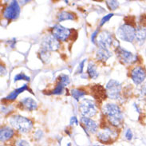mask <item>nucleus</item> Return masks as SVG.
<instances>
[{
    "label": "nucleus",
    "instance_id": "1",
    "mask_svg": "<svg viewBox=\"0 0 146 146\" xmlns=\"http://www.w3.org/2000/svg\"><path fill=\"white\" fill-rule=\"evenodd\" d=\"M102 112L113 126L118 127L123 121V113L120 107L114 103H108L102 108Z\"/></svg>",
    "mask_w": 146,
    "mask_h": 146
},
{
    "label": "nucleus",
    "instance_id": "2",
    "mask_svg": "<svg viewBox=\"0 0 146 146\" xmlns=\"http://www.w3.org/2000/svg\"><path fill=\"white\" fill-rule=\"evenodd\" d=\"M9 122L13 128L21 133H27L33 127V122L31 119L20 115H14L10 117Z\"/></svg>",
    "mask_w": 146,
    "mask_h": 146
},
{
    "label": "nucleus",
    "instance_id": "3",
    "mask_svg": "<svg viewBox=\"0 0 146 146\" xmlns=\"http://www.w3.org/2000/svg\"><path fill=\"white\" fill-rule=\"evenodd\" d=\"M117 35L125 42H132L135 39L136 29L129 24H123L117 29Z\"/></svg>",
    "mask_w": 146,
    "mask_h": 146
},
{
    "label": "nucleus",
    "instance_id": "4",
    "mask_svg": "<svg viewBox=\"0 0 146 146\" xmlns=\"http://www.w3.org/2000/svg\"><path fill=\"white\" fill-rule=\"evenodd\" d=\"M79 110L83 117H91L97 113V107L92 100L83 99L79 105Z\"/></svg>",
    "mask_w": 146,
    "mask_h": 146
},
{
    "label": "nucleus",
    "instance_id": "5",
    "mask_svg": "<svg viewBox=\"0 0 146 146\" xmlns=\"http://www.w3.org/2000/svg\"><path fill=\"white\" fill-rule=\"evenodd\" d=\"M106 95L110 99H118L120 98V94L121 92V83L111 79L109 81V82L107 83L106 87Z\"/></svg>",
    "mask_w": 146,
    "mask_h": 146
},
{
    "label": "nucleus",
    "instance_id": "6",
    "mask_svg": "<svg viewBox=\"0 0 146 146\" xmlns=\"http://www.w3.org/2000/svg\"><path fill=\"white\" fill-rule=\"evenodd\" d=\"M20 14V7L17 1H12L11 3L5 8L3 17L8 20L16 19Z\"/></svg>",
    "mask_w": 146,
    "mask_h": 146
},
{
    "label": "nucleus",
    "instance_id": "7",
    "mask_svg": "<svg viewBox=\"0 0 146 146\" xmlns=\"http://www.w3.org/2000/svg\"><path fill=\"white\" fill-rule=\"evenodd\" d=\"M52 35L59 41H66L71 35V30L60 25L57 24L52 28Z\"/></svg>",
    "mask_w": 146,
    "mask_h": 146
},
{
    "label": "nucleus",
    "instance_id": "8",
    "mask_svg": "<svg viewBox=\"0 0 146 146\" xmlns=\"http://www.w3.org/2000/svg\"><path fill=\"white\" fill-rule=\"evenodd\" d=\"M42 49L47 51H55L60 47V43L58 40L53 35L46 36L42 42Z\"/></svg>",
    "mask_w": 146,
    "mask_h": 146
},
{
    "label": "nucleus",
    "instance_id": "9",
    "mask_svg": "<svg viewBox=\"0 0 146 146\" xmlns=\"http://www.w3.org/2000/svg\"><path fill=\"white\" fill-rule=\"evenodd\" d=\"M116 52H117V55L118 57V58L123 63L132 64L137 61V56L133 54L131 52L128 51L125 49H123L122 47L118 46L116 50Z\"/></svg>",
    "mask_w": 146,
    "mask_h": 146
},
{
    "label": "nucleus",
    "instance_id": "10",
    "mask_svg": "<svg viewBox=\"0 0 146 146\" xmlns=\"http://www.w3.org/2000/svg\"><path fill=\"white\" fill-rule=\"evenodd\" d=\"M113 42V36L110 33L107 31H104L100 33L99 36H98V45L99 48H106L109 49Z\"/></svg>",
    "mask_w": 146,
    "mask_h": 146
},
{
    "label": "nucleus",
    "instance_id": "11",
    "mask_svg": "<svg viewBox=\"0 0 146 146\" xmlns=\"http://www.w3.org/2000/svg\"><path fill=\"white\" fill-rule=\"evenodd\" d=\"M131 79L136 85H141L144 82V81L146 78L145 70L141 66H136L134 67L130 74Z\"/></svg>",
    "mask_w": 146,
    "mask_h": 146
},
{
    "label": "nucleus",
    "instance_id": "12",
    "mask_svg": "<svg viewBox=\"0 0 146 146\" xmlns=\"http://www.w3.org/2000/svg\"><path fill=\"white\" fill-rule=\"evenodd\" d=\"M97 137H98V138L100 141L103 143H108L110 142L113 137H117V133H116V131L112 129L111 128L107 127L102 130L99 131Z\"/></svg>",
    "mask_w": 146,
    "mask_h": 146
},
{
    "label": "nucleus",
    "instance_id": "13",
    "mask_svg": "<svg viewBox=\"0 0 146 146\" xmlns=\"http://www.w3.org/2000/svg\"><path fill=\"white\" fill-rule=\"evenodd\" d=\"M81 122L82 123L83 125L86 127V130L92 133H94L98 130V124L90 117H82L81 118Z\"/></svg>",
    "mask_w": 146,
    "mask_h": 146
},
{
    "label": "nucleus",
    "instance_id": "14",
    "mask_svg": "<svg viewBox=\"0 0 146 146\" xmlns=\"http://www.w3.org/2000/svg\"><path fill=\"white\" fill-rule=\"evenodd\" d=\"M20 104L22 106V109H24L26 110L33 111L35 110L38 108V104L34 99L31 98H25L23 100H21Z\"/></svg>",
    "mask_w": 146,
    "mask_h": 146
},
{
    "label": "nucleus",
    "instance_id": "15",
    "mask_svg": "<svg viewBox=\"0 0 146 146\" xmlns=\"http://www.w3.org/2000/svg\"><path fill=\"white\" fill-rule=\"evenodd\" d=\"M15 134V131L13 129L8 126H4L0 130V139L1 141H7L13 137Z\"/></svg>",
    "mask_w": 146,
    "mask_h": 146
},
{
    "label": "nucleus",
    "instance_id": "16",
    "mask_svg": "<svg viewBox=\"0 0 146 146\" xmlns=\"http://www.w3.org/2000/svg\"><path fill=\"white\" fill-rule=\"evenodd\" d=\"M135 39L140 44L144 43L146 39V27L144 26H139L136 29V36Z\"/></svg>",
    "mask_w": 146,
    "mask_h": 146
},
{
    "label": "nucleus",
    "instance_id": "17",
    "mask_svg": "<svg viewBox=\"0 0 146 146\" xmlns=\"http://www.w3.org/2000/svg\"><path fill=\"white\" fill-rule=\"evenodd\" d=\"M111 56L112 53L109 50V49L106 48H99L96 53V58L99 61H106Z\"/></svg>",
    "mask_w": 146,
    "mask_h": 146
},
{
    "label": "nucleus",
    "instance_id": "18",
    "mask_svg": "<svg viewBox=\"0 0 146 146\" xmlns=\"http://www.w3.org/2000/svg\"><path fill=\"white\" fill-rule=\"evenodd\" d=\"M27 90V85L25 84V85H23L22 87H20L19 89H17L15 90H14L13 92H11V93L6 98V100H8V101H13V100H15V99L17 98V97H18L21 93H23V92H24L25 90Z\"/></svg>",
    "mask_w": 146,
    "mask_h": 146
},
{
    "label": "nucleus",
    "instance_id": "19",
    "mask_svg": "<svg viewBox=\"0 0 146 146\" xmlns=\"http://www.w3.org/2000/svg\"><path fill=\"white\" fill-rule=\"evenodd\" d=\"M87 74L90 78L96 79L98 77V73L97 70V66L93 62H90L88 65V69H87Z\"/></svg>",
    "mask_w": 146,
    "mask_h": 146
},
{
    "label": "nucleus",
    "instance_id": "20",
    "mask_svg": "<svg viewBox=\"0 0 146 146\" xmlns=\"http://www.w3.org/2000/svg\"><path fill=\"white\" fill-rule=\"evenodd\" d=\"M74 14L69 11H62L58 15V22H62L65 20H74Z\"/></svg>",
    "mask_w": 146,
    "mask_h": 146
},
{
    "label": "nucleus",
    "instance_id": "21",
    "mask_svg": "<svg viewBox=\"0 0 146 146\" xmlns=\"http://www.w3.org/2000/svg\"><path fill=\"white\" fill-rule=\"evenodd\" d=\"M85 94H86V92L78 90V89H74L71 90V95L77 101H79V99L82 98L83 96H85Z\"/></svg>",
    "mask_w": 146,
    "mask_h": 146
},
{
    "label": "nucleus",
    "instance_id": "22",
    "mask_svg": "<svg viewBox=\"0 0 146 146\" xmlns=\"http://www.w3.org/2000/svg\"><path fill=\"white\" fill-rule=\"evenodd\" d=\"M39 55H40V58L41 60L45 62V63H46L49 62V60H50V53L47 50H42H42L39 53Z\"/></svg>",
    "mask_w": 146,
    "mask_h": 146
},
{
    "label": "nucleus",
    "instance_id": "23",
    "mask_svg": "<svg viewBox=\"0 0 146 146\" xmlns=\"http://www.w3.org/2000/svg\"><path fill=\"white\" fill-rule=\"evenodd\" d=\"M64 86L62 84L61 82H58L57 84V86H56L55 89L54 90L52 91V94H55V95H58V94H62V92H63V90H64Z\"/></svg>",
    "mask_w": 146,
    "mask_h": 146
},
{
    "label": "nucleus",
    "instance_id": "24",
    "mask_svg": "<svg viewBox=\"0 0 146 146\" xmlns=\"http://www.w3.org/2000/svg\"><path fill=\"white\" fill-rule=\"evenodd\" d=\"M58 78H59L58 82L62 83L64 86H66L67 85H69V83H70V78L68 77L67 75L61 74Z\"/></svg>",
    "mask_w": 146,
    "mask_h": 146
},
{
    "label": "nucleus",
    "instance_id": "25",
    "mask_svg": "<svg viewBox=\"0 0 146 146\" xmlns=\"http://www.w3.org/2000/svg\"><path fill=\"white\" fill-rule=\"evenodd\" d=\"M106 4L112 11H114L119 7V3L117 1H106Z\"/></svg>",
    "mask_w": 146,
    "mask_h": 146
},
{
    "label": "nucleus",
    "instance_id": "26",
    "mask_svg": "<svg viewBox=\"0 0 146 146\" xmlns=\"http://www.w3.org/2000/svg\"><path fill=\"white\" fill-rule=\"evenodd\" d=\"M20 80H26V81L29 82V81H30V78H29L28 76H27L25 74H23V73H21V74H17L15 77V82L20 81Z\"/></svg>",
    "mask_w": 146,
    "mask_h": 146
},
{
    "label": "nucleus",
    "instance_id": "27",
    "mask_svg": "<svg viewBox=\"0 0 146 146\" xmlns=\"http://www.w3.org/2000/svg\"><path fill=\"white\" fill-rule=\"evenodd\" d=\"M113 16V14H109V15H107L104 16L102 19V20H101L100 26H102V25H104V24L106 23H107V22Z\"/></svg>",
    "mask_w": 146,
    "mask_h": 146
},
{
    "label": "nucleus",
    "instance_id": "28",
    "mask_svg": "<svg viewBox=\"0 0 146 146\" xmlns=\"http://www.w3.org/2000/svg\"><path fill=\"white\" fill-rule=\"evenodd\" d=\"M15 146H30V144L23 139H20L19 141H17L15 143Z\"/></svg>",
    "mask_w": 146,
    "mask_h": 146
},
{
    "label": "nucleus",
    "instance_id": "29",
    "mask_svg": "<svg viewBox=\"0 0 146 146\" xmlns=\"http://www.w3.org/2000/svg\"><path fill=\"white\" fill-rule=\"evenodd\" d=\"M86 59H84L82 60V62H81V63L79 64L78 68V70H77V74H82L83 71V69H84V65H85V62H86Z\"/></svg>",
    "mask_w": 146,
    "mask_h": 146
},
{
    "label": "nucleus",
    "instance_id": "30",
    "mask_svg": "<svg viewBox=\"0 0 146 146\" xmlns=\"http://www.w3.org/2000/svg\"><path fill=\"white\" fill-rule=\"evenodd\" d=\"M125 138L128 140V141H131L132 139H133V133H132V131H131V129H127L126 132H125Z\"/></svg>",
    "mask_w": 146,
    "mask_h": 146
},
{
    "label": "nucleus",
    "instance_id": "31",
    "mask_svg": "<svg viewBox=\"0 0 146 146\" xmlns=\"http://www.w3.org/2000/svg\"><path fill=\"white\" fill-rule=\"evenodd\" d=\"M70 125H78V120L76 117H72L71 119H70Z\"/></svg>",
    "mask_w": 146,
    "mask_h": 146
},
{
    "label": "nucleus",
    "instance_id": "32",
    "mask_svg": "<svg viewBox=\"0 0 146 146\" xmlns=\"http://www.w3.org/2000/svg\"><path fill=\"white\" fill-rule=\"evenodd\" d=\"M98 30L95 31L92 34V36H91V42H92L93 43H94L95 42V39H96V38L98 37Z\"/></svg>",
    "mask_w": 146,
    "mask_h": 146
},
{
    "label": "nucleus",
    "instance_id": "33",
    "mask_svg": "<svg viewBox=\"0 0 146 146\" xmlns=\"http://www.w3.org/2000/svg\"><path fill=\"white\" fill-rule=\"evenodd\" d=\"M42 135H43V133H42V132L41 130H38L37 132H36L35 133V137L36 139H41L42 137Z\"/></svg>",
    "mask_w": 146,
    "mask_h": 146
},
{
    "label": "nucleus",
    "instance_id": "34",
    "mask_svg": "<svg viewBox=\"0 0 146 146\" xmlns=\"http://www.w3.org/2000/svg\"><path fill=\"white\" fill-rule=\"evenodd\" d=\"M140 94H141V96H145V95L146 94V85L141 86V90H140Z\"/></svg>",
    "mask_w": 146,
    "mask_h": 146
},
{
    "label": "nucleus",
    "instance_id": "35",
    "mask_svg": "<svg viewBox=\"0 0 146 146\" xmlns=\"http://www.w3.org/2000/svg\"><path fill=\"white\" fill-rule=\"evenodd\" d=\"M6 70H5V68H4V66H1V75H5L6 74Z\"/></svg>",
    "mask_w": 146,
    "mask_h": 146
},
{
    "label": "nucleus",
    "instance_id": "36",
    "mask_svg": "<svg viewBox=\"0 0 146 146\" xmlns=\"http://www.w3.org/2000/svg\"><path fill=\"white\" fill-rule=\"evenodd\" d=\"M94 146H98V145H94Z\"/></svg>",
    "mask_w": 146,
    "mask_h": 146
}]
</instances>
